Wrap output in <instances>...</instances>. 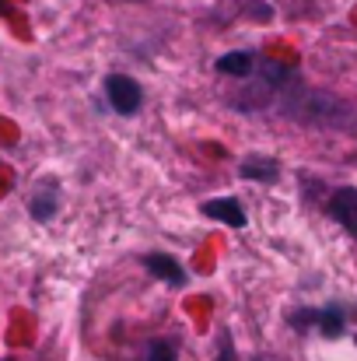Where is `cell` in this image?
Wrapping results in <instances>:
<instances>
[{"label":"cell","instance_id":"7a4b0ae2","mask_svg":"<svg viewBox=\"0 0 357 361\" xmlns=\"http://www.w3.org/2000/svg\"><path fill=\"white\" fill-rule=\"evenodd\" d=\"M330 214L357 239V190L354 186H344V190H337L330 197Z\"/></svg>","mask_w":357,"mask_h":361},{"label":"cell","instance_id":"30bf717a","mask_svg":"<svg viewBox=\"0 0 357 361\" xmlns=\"http://www.w3.org/2000/svg\"><path fill=\"white\" fill-rule=\"evenodd\" d=\"M218 361H232V348H228V344L221 348V358H218Z\"/></svg>","mask_w":357,"mask_h":361},{"label":"cell","instance_id":"52a82bcc","mask_svg":"<svg viewBox=\"0 0 357 361\" xmlns=\"http://www.w3.org/2000/svg\"><path fill=\"white\" fill-rule=\"evenodd\" d=\"M242 176L259 179V183H277L280 179V165L273 158H245L242 161Z\"/></svg>","mask_w":357,"mask_h":361},{"label":"cell","instance_id":"ba28073f","mask_svg":"<svg viewBox=\"0 0 357 361\" xmlns=\"http://www.w3.org/2000/svg\"><path fill=\"white\" fill-rule=\"evenodd\" d=\"M315 323H319V330H322L326 337H340V334H344V312H340V309H322V312H315Z\"/></svg>","mask_w":357,"mask_h":361},{"label":"cell","instance_id":"6da1fadb","mask_svg":"<svg viewBox=\"0 0 357 361\" xmlns=\"http://www.w3.org/2000/svg\"><path fill=\"white\" fill-rule=\"evenodd\" d=\"M106 95H109L113 109L123 113V116L137 113V109H140V102H144L140 85H137L133 78H126V74H113V78H106Z\"/></svg>","mask_w":357,"mask_h":361},{"label":"cell","instance_id":"3957f363","mask_svg":"<svg viewBox=\"0 0 357 361\" xmlns=\"http://www.w3.org/2000/svg\"><path fill=\"white\" fill-rule=\"evenodd\" d=\"M144 267L154 274V277H161V281H168V284H186V270H182V263L175 259V256H168V252H151V256H144Z\"/></svg>","mask_w":357,"mask_h":361},{"label":"cell","instance_id":"8fae6325","mask_svg":"<svg viewBox=\"0 0 357 361\" xmlns=\"http://www.w3.org/2000/svg\"><path fill=\"white\" fill-rule=\"evenodd\" d=\"M0 14H7V7H4V0H0Z\"/></svg>","mask_w":357,"mask_h":361},{"label":"cell","instance_id":"5b68a950","mask_svg":"<svg viewBox=\"0 0 357 361\" xmlns=\"http://www.w3.org/2000/svg\"><path fill=\"white\" fill-rule=\"evenodd\" d=\"M56 204H60L56 183H42V186L32 193V204H28V211H32V218H35V221H49V218L56 214Z\"/></svg>","mask_w":357,"mask_h":361},{"label":"cell","instance_id":"277c9868","mask_svg":"<svg viewBox=\"0 0 357 361\" xmlns=\"http://www.w3.org/2000/svg\"><path fill=\"white\" fill-rule=\"evenodd\" d=\"M200 211H203L207 218H214V221L232 225V228H242V225H245V211H242V204H238L235 197H218V200H207Z\"/></svg>","mask_w":357,"mask_h":361},{"label":"cell","instance_id":"8992f818","mask_svg":"<svg viewBox=\"0 0 357 361\" xmlns=\"http://www.w3.org/2000/svg\"><path fill=\"white\" fill-rule=\"evenodd\" d=\"M218 71H221V74H228V78H249V74L256 71V56H252V53H245V49H238V53H225V56L218 60Z\"/></svg>","mask_w":357,"mask_h":361},{"label":"cell","instance_id":"9c48e42d","mask_svg":"<svg viewBox=\"0 0 357 361\" xmlns=\"http://www.w3.org/2000/svg\"><path fill=\"white\" fill-rule=\"evenodd\" d=\"M147 361H175V344H172V341H154Z\"/></svg>","mask_w":357,"mask_h":361}]
</instances>
